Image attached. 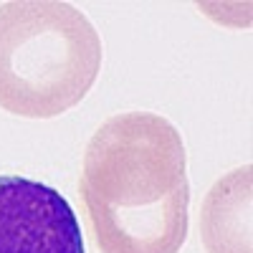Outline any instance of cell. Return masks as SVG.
I'll return each instance as SVG.
<instances>
[{
    "label": "cell",
    "instance_id": "6da1fadb",
    "mask_svg": "<svg viewBox=\"0 0 253 253\" xmlns=\"http://www.w3.org/2000/svg\"><path fill=\"white\" fill-rule=\"evenodd\" d=\"M81 198L101 253H180L190 180L177 126L152 112L109 117L86 144Z\"/></svg>",
    "mask_w": 253,
    "mask_h": 253
},
{
    "label": "cell",
    "instance_id": "7a4b0ae2",
    "mask_svg": "<svg viewBox=\"0 0 253 253\" xmlns=\"http://www.w3.org/2000/svg\"><path fill=\"white\" fill-rule=\"evenodd\" d=\"M99 71L101 38L76 5H0V109L26 119L61 117L91 91Z\"/></svg>",
    "mask_w": 253,
    "mask_h": 253
},
{
    "label": "cell",
    "instance_id": "3957f363",
    "mask_svg": "<svg viewBox=\"0 0 253 253\" xmlns=\"http://www.w3.org/2000/svg\"><path fill=\"white\" fill-rule=\"evenodd\" d=\"M0 253H86L69 200L41 180L0 175Z\"/></svg>",
    "mask_w": 253,
    "mask_h": 253
},
{
    "label": "cell",
    "instance_id": "277c9868",
    "mask_svg": "<svg viewBox=\"0 0 253 253\" xmlns=\"http://www.w3.org/2000/svg\"><path fill=\"white\" fill-rule=\"evenodd\" d=\"M251 165L220 177L208 190L200 210V236L208 253H253L251 220L253 190Z\"/></svg>",
    "mask_w": 253,
    "mask_h": 253
}]
</instances>
